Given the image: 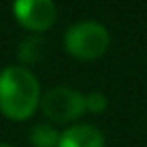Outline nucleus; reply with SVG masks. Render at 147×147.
<instances>
[{
  "instance_id": "f03ea898",
  "label": "nucleus",
  "mask_w": 147,
  "mask_h": 147,
  "mask_svg": "<svg viewBox=\"0 0 147 147\" xmlns=\"http://www.w3.org/2000/svg\"><path fill=\"white\" fill-rule=\"evenodd\" d=\"M109 32L99 22H77L65 34L67 51L81 61H95L109 49Z\"/></svg>"
},
{
  "instance_id": "39448f33",
  "label": "nucleus",
  "mask_w": 147,
  "mask_h": 147,
  "mask_svg": "<svg viewBox=\"0 0 147 147\" xmlns=\"http://www.w3.org/2000/svg\"><path fill=\"white\" fill-rule=\"evenodd\" d=\"M57 147H105V137L93 125H75L59 137Z\"/></svg>"
},
{
  "instance_id": "f257e3e1",
  "label": "nucleus",
  "mask_w": 147,
  "mask_h": 147,
  "mask_svg": "<svg viewBox=\"0 0 147 147\" xmlns=\"http://www.w3.org/2000/svg\"><path fill=\"white\" fill-rule=\"evenodd\" d=\"M40 103V87L24 67H8L0 73V111L8 119H28Z\"/></svg>"
},
{
  "instance_id": "6e6552de",
  "label": "nucleus",
  "mask_w": 147,
  "mask_h": 147,
  "mask_svg": "<svg viewBox=\"0 0 147 147\" xmlns=\"http://www.w3.org/2000/svg\"><path fill=\"white\" fill-rule=\"evenodd\" d=\"M107 109V97L99 91H93L85 97V111L91 113H103Z\"/></svg>"
},
{
  "instance_id": "0eeeda50",
  "label": "nucleus",
  "mask_w": 147,
  "mask_h": 147,
  "mask_svg": "<svg viewBox=\"0 0 147 147\" xmlns=\"http://www.w3.org/2000/svg\"><path fill=\"white\" fill-rule=\"evenodd\" d=\"M59 133L53 129V127H49V125H45V123H40V125H36L32 131H30V143L34 145V147H57L59 145Z\"/></svg>"
},
{
  "instance_id": "7ed1b4c3",
  "label": "nucleus",
  "mask_w": 147,
  "mask_h": 147,
  "mask_svg": "<svg viewBox=\"0 0 147 147\" xmlns=\"http://www.w3.org/2000/svg\"><path fill=\"white\" fill-rule=\"evenodd\" d=\"M40 107L49 119L57 123H67L81 117V113L85 111V97L75 89L55 87L45 97H40Z\"/></svg>"
},
{
  "instance_id": "1a4fd4ad",
  "label": "nucleus",
  "mask_w": 147,
  "mask_h": 147,
  "mask_svg": "<svg viewBox=\"0 0 147 147\" xmlns=\"http://www.w3.org/2000/svg\"><path fill=\"white\" fill-rule=\"evenodd\" d=\"M0 147H10V145H6V143H0Z\"/></svg>"
},
{
  "instance_id": "423d86ee",
  "label": "nucleus",
  "mask_w": 147,
  "mask_h": 147,
  "mask_svg": "<svg viewBox=\"0 0 147 147\" xmlns=\"http://www.w3.org/2000/svg\"><path fill=\"white\" fill-rule=\"evenodd\" d=\"M45 55H47V40L38 34L24 38L22 45L18 47V59L24 65H36L45 59Z\"/></svg>"
},
{
  "instance_id": "20e7f679",
  "label": "nucleus",
  "mask_w": 147,
  "mask_h": 147,
  "mask_svg": "<svg viewBox=\"0 0 147 147\" xmlns=\"http://www.w3.org/2000/svg\"><path fill=\"white\" fill-rule=\"evenodd\" d=\"M12 10L16 20L32 32H45L57 20V6L53 0H14Z\"/></svg>"
}]
</instances>
